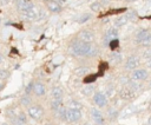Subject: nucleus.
<instances>
[{"mask_svg":"<svg viewBox=\"0 0 151 125\" xmlns=\"http://www.w3.org/2000/svg\"><path fill=\"white\" fill-rule=\"evenodd\" d=\"M70 53L79 57H94L98 53V48L92 42H86L83 40H76L70 45Z\"/></svg>","mask_w":151,"mask_h":125,"instance_id":"1","label":"nucleus"},{"mask_svg":"<svg viewBox=\"0 0 151 125\" xmlns=\"http://www.w3.org/2000/svg\"><path fill=\"white\" fill-rule=\"evenodd\" d=\"M136 41L144 46L151 45V32L149 29H140L136 34Z\"/></svg>","mask_w":151,"mask_h":125,"instance_id":"2","label":"nucleus"},{"mask_svg":"<svg viewBox=\"0 0 151 125\" xmlns=\"http://www.w3.org/2000/svg\"><path fill=\"white\" fill-rule=\"evenodd\" d=\"M28 114L34 120H40L44 116V108L40 105H31L28 106Z\"/></svg>","mask_w":151,"mask_h":125,"instance_id":"3","label":"nucleus"},{"mask_svg":"<svg viewBox=\"0 0 151 125\" xmlns=\"http://www.w3.org/2000/svg\"><path fill=\"white\" fill-rule=\"evenodd\" d=\"M81 119V112L79 111V108H74V107H67V116H66V120L71 121V123H77Z\"/></svg>","mask_w":151,"mask_h":125,"instance_id":"4","label":"nucleus"},{"mask_svg":"<svg viewBox=\"0 0 151 125\" xmlns=\"http://www.w3.org/2000/svg\"><path fill=\"white\" fill-rule=\"evenodd\" d=\"M15 6L20 12H25L34 8V4L31 0H15Z\"/></svg>","mask_w":151,"mask_h":125,"instance_id":"5","label":"nucleus"},{"mask_svg":"<svg viewBox=\"0 0 151 125\" xmlns=\"http://www.w3.org/2000/svg\"><path fill=\"white\" fill-rule=\"evenodd\" d=\"M78 39L79 40H83V41H86V42H93V40H94V33L91 32V31H88V29H84V31L79 32Z\"/></svg>","mask_w":151,"mask_h":125,"instance_id":"6","label":"nucleus"},{"mask_svg":"<svg viewBox=\"0 0 151 125\" xmlns=\"http://www.w3.org/2000/svg\"><path fill=\"white\" fill-rule=\"evenodd\" d=\"M93 101L96 103L97 106L99 107H104L107 105V99H106V96L101 92H97L94 96H93Z\"/></svg>","mask_w":151,"mask_h":125,"instance_id":"7","label":"nucleus"},{"mask_svg":"<svg viewBox=\"0 0 151 125\" xmlns=\"http://www.w3.org/2000/svg\"><path fill=\"white\" fill-rule=\"evenodd\" d=\"M138 64H139V58L136 57V55H130V57L126 59V61H125V68H126L127 71L134 70V68L138 66Z\"/></svg>","mask_w":151,"mask_h":125,"instance_id":"8","label":"nucleus"},{"mask_svg":"<svg viewBox=\"0 0 151 125\" xmlns=\"http://www.w3.org/2000/svg\"><path fill=\"white\" fill-rule=\"evenodd\" d=\"M146 77H147V72H146V70H144V68L134 70V71L132 72V75H131L132 80H134V81L144 80V79H146Z\"/></svg>","mask_w":151,"mask_h":125,"instance_id":"9","label":"nucleus"},{"mask_svg":"<svg viewBox=\"0 0 151 125\" xmlns=\"http://www.w3.org/2000/svg\"><path fill=\"white\" fill-rule=\"evenodd\" d=\"M46 6H47V9L51 13H59L61 11L60 4L58 1H55V0H47L46 1Z\"/></svg>","mask_w":151,"mask_h":125,"instance_id":"10","label":"nucleus"},{"mask_svg":"<svg viewBox=\"0 0 151 125\" xmlns=\"http://www.w3.org/2000/svg\"><path fill=\"white\" fill-rule=\"evenodd\" d=\"M91 116H92V119H93V121L96 124H98V125H103L104 124V116L97 108L93 107L91 110Z\"/></svg>","mask_w":151,"mask_h":125,"instance_id":"11","label":"nucleus"},{"mask_svg":"<svg viewBox=\"0 0 151 125\" xmlns=\"http://www.w3.org/2000/svg\"><path fill=\"white\" fill-rule=\"evenodd\" d=\"M33 92H34L35 96L41 97V96L45 94V92H46V87H45V85H44L42 83L37 81V83H34V85H33Z\"/></svg>","mask_w":151,"mask_h":125,"instance_id":"12","label":"nucleus"},{"mask_svg":"<svg viewBox=\"0 0 151 125\" xmlns=\"http://www.w3.org/2000/svg\"><path fill=\"white\" fill-rule=\"evenodd\" d=\"M37 15H38V11H35V8H32V9H28V11H25V12H21V17L25 19V20H37Z\"/></svg>","mask_w":151,"mask_h":125,"instance_id":"13","label":"nucleus"},{"mask_svg":"<svg viewBox=\"0 0 151 125\" xmlns=\"http://www.w3.org/2000/svg\"><path fill=\"white\" fill-rule=\"evenodd\" d=\"M117 35H118L117 28H113V27H112V28H110V29H107V31L105 32L104 38H105V40H109V42H110L112 39H116Z\"/></svg>","mask_w":151,"mask_h":125,"instance_id":"14","label":"nucleus"},{"mask_svg":"<svg viewBox=\"0 0 151 125\" xmlns=\"http://www.w3.org/2000/svg\"><path fill=\"white\" fill-rule=\"evenodd\" d=\"M60 107H63V98H53L51 101V108L57 112Z\"/></svg>","mask_w":151,"mask_h":125,"instance_id":"15","label":"nucleus"},{"mask_svg":"<svg viewBox=\"0 0 151 125\" xmlns=\"http://www.w3.org/2000/svg\"><path fill=\"white\" fill-rule=\"evenodd\" d=\"M51 96H52V98H63V96H64V91H63L61 87H59V86H54V87L52 88V91H51Z\"/></svg>","mask_w":151,"mask_h":125,"instance_id":"16","label":"nucleus"},{"mask_svg":"<svg viewBox=\"0 0 151 125\" xmlns=\"http://www.w3.org/2000/svg\"><path fill=\"white\" fill-rule=\"evenodd\" d=\"M110 60H111V63H113V64H119V63H122L123 57H122V54H120V53L113 52V53L110 55Z\"/></svg>","mask_w":151,"mask_h":125,"instance_id":"17","label":"nucleus"},{"mask_svg":"<svg viewBox=\"0 0 151 125\" xmlns=\"http://www.w3.org/2000/svg\"><path fill=\"white\" fill-rule=\"evenodd\" d=\"M129 21V17L127 15H122V17H119L118 19H116V26H123V25H125L126 22Z\"/></svg>","mask_w":151,"mask_h":125,"instance_id":"18","label":"nucleus"},{"mask_svg":"<svg viewBox=\"0 0 151 125\" xmlns=\"http://www.w3.org/2000/svg\"><path fill=\"white\" fill-rule=\"evenodd\" d=\"M20 103H21V105H24V106H29V104H31V98H29V96H28V94L24 96V97L20 99Z\"/></svg>","mask_w":151,"mask_h":125,"instance_id":"19","label":"nucleus"},{"mask_svg":"<svg viewBox=\"0 0 151 125\" xmlns=\"http://www.w3.org/2000/svg\"><path fill=\"white\" fill-rule=\"evenodd\" d=\"M97 77H98L97 74H90V75L85 77V79H84V83H85V84H90V83H93V81H96Z\"/></svg>","mask_w":151,"mask_h":125,"instance_id":"20","label":"nucleus"},{"mask_svg":"<svg viewBox=\"0 0 151 125\" xmlns=\"http://www.w3.org/2000/svg\"><path fill=\"white\" fill-rule=\"evenodd\" d=\"M101 6H103V5L100 4V1H96V2L91 4V9H92L93 12H98V11H100Z\"/></svg>","mask_w":151,"mask_h":125,"instance_id":"21","label":"nucleus"},{"mask_svg":"<svg viewBox=\"0 0 151 125\" xmlns=\"http://www.w3.org/2000/svg\"><path fill=\"white\" fill-rule=\"evenodd\" d=\"M118 45H119V41L117 40V38H116V39H112V40L110 41V48H111V50H116V48L118 47Z\"/></svg>","mask_w":151,"mask_h":125,"instance_id":"22","label":"nucleus"},{"mask_svg":"<svg viewBox=\"0 0 151 125\" xmlns=\"http://www.w3.org/2000/svg\"><path fill=\"white\" fill-rule=\"evenodd\" d=\"M87 72V67H79L76 70V74L77 75H84Z\"/></svg>","mask_w":151,"mask_h":125,"instance_id":"23","label":"nucleus"},{"mask_svg":"<svg viewBox=\"0 0 151 125\" xmlns=\"http://www.w3.org/2000/svg\"><path fill=\"white\" fill-rule=\"evenodd\" d=\"M9 77V72L6 70H0V79H6Z\"/></svg>","mask_w":151,"mask_h":125,"instance_id":"24","label":"nucleus"},{"mask_svg":"<svg viewBox=\"0 0 151 125\" xmlns=\"http://www.w3.org/2000/svg\"><path fill=\"white\" fill-rule=\"evenodd\" d=\"M33 85H34L33 83H29V84L26 86V88H25V93H26V94H29V92L33 91Z\"/></svg>","mask_w":151,"mask_h":125,"instance_id":"25","label":"nucleus"},{"mask_svg":"<svg viewBox=\"0 0 151 125\" xmlns=\"http://www.w3.org/2000/svg\"><path fill=\"white\" fill-rule=\"evenodd\" d=\"M92 88H93V87H92V86H88V87H87V90H86V91H85V90H84V91H83V93H85V94H90V92H91V91H92Z\"/></svg>","mask_w":151,"mask_h":125,"instance_id":"26","label":"nucleus"},{"mask_svg":"<svg viewBox=\"0 0 151 125\" xmlns=\"http://www.w3.org/2000/svg\"><path fill=\"white\" fill-rule=\"evenodd\" d=\"M88 18H90V15H83V17H81V19H80V22H84V21H86Z\"/></svg>","mask_w":151,"mask_h":125,"instance_id":"27","label":"nucleus"},{"mask_svg":"<svg viewBox=\"0 0 151 125\" xmlns=\"http://www.w3.org/2000/svg\"><path fill=\"white\" fill-rule=\"evenodd\" d=\"M11 2V0H0V4L1 5H8Z\"/></svg>","mask_w":151,"mask_h":125,"instance_id":"28","label":"nucleus"},{"mask_svg":"<svg viewBox=\"0 0 151 125\" xmlns=\"http://www.w3.org/2000/svg\"><path fill=\"white\" fill-rule=\"evenodd\" d=\"M147 66H149V67H151V57L147 59Z\"/></svg>","mask_w":151,"mask_h":125,"instance_id":"29","label":"nucleus"},{"mask_svg":"<svg viewBox=\"0 0 151 125\" xmlns=\"http://www.w3.org/2000/svg\"><path fill=\"white\" fill-rule=\"evenodd\" d=\"M2 61H4V57H2V54L0 53V64H1Z\"/></svg>","mask_w":151,"mask_h":125,"instance_id":"30","label":"nucleus"},{"mask_svg":"<svg viewBox=\"0 0 151 125\" xmlns=\"http://www.w3.org/2000/svg\"><path fill=\"white\" fill-rule=\"evenodd\" d=\"M4 88V83H0V91Z\"/></svg>","mask_w":151,"mask_h":125,"instance_id":"31","label":"nucleus"},{"mask_svg":"<svg viewBox=\"0 0 151 125\" xmlns=\"http://www.w3.org/2000/svg\"><path fill=\"white\" fill-rule=\"evenodd\" d=\"M126 1H134V0H126Z\"/></svg>","mask_w":151,"mask_h":125,"instance_id":"32","label":"nucleus"},{"mask_svg":"<svg viewBox=\"0 0 151 125\" xmlns=\"http://www.w3.org/2000/svg\"><path fill=\"white\" fill-rule=\"evenodd\" d=\"M2 125H8V124H2Z\"/></svg>","mask_w":151,"mask_h":125,"instance_id":"33","label":"nucleus"},{"mask_svg":"<svg viewBox=\"0 0 151 125\" xmlns=\"http://www.w3.org/2000/svg\"><path fill=\"white\" fill-rule=\"evenodd\" d=\"M150 87H151V83H150Z\"/></svg>","mask_w":151,"mask_h":125,"instance_id":"34","label":"nucleus"},{"mask_svg":"<svg viewBox=\"0 0 151 125\" xmlns=\"http://www.w3.org/2000/svg\"><path fill=\"white\" fill-rule=\"evenodd\" d=\"M0 24H1V19H0Z\"/></svg>","mask_w":151,"mask_h":125,"instance_id":"35","label":"nucleus"},{"mask_svg":"<svg viewBox=\"0 0 151 125\" xmlns=\"http://www.w3.org/2000/svg\"><path fill=\"white\" fill-rule=\"evenodd\" d=\"M0 47H1V45H0Z\"/></svg>","mask_w":151,"mask_h":125,"instance_id":"36","label":"nucleus"}]
</instances>
